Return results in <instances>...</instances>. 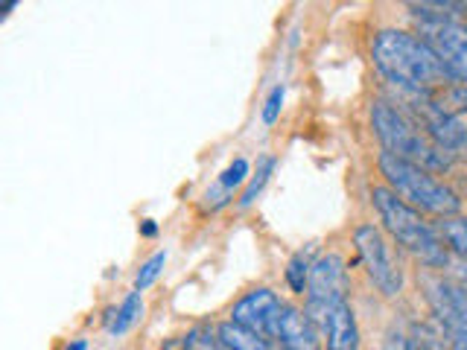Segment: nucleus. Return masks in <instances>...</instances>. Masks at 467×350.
<instances>
[{"label": "nucleus", "instance_id": "f257e3e1", "mask_svg": "<svg viewBox=\"0 0 467 350\" xmlns=\"http://www.w3.org/2000/svg\"><path fill=\"white\" fill-rule=\"evenodd\" d=\"M371 58L377 70L398 88V91L438 97L450 88L462 85L447 65L435 56L427 41L406 29H383L374 36Z\"/></svg>", "mask_w": 467, "mask_h": 350}, {"label": "nucleus", "instance_id": "f03ea898", "mask_svg": "<svg viewBox=\"0 0 467 350\" xmlns=\"http://www.w3.org/2000/svg\"><path fill=\"white\" fill-rule=\"evenodd\" d=\"M371 201H374L379 222H383V228L391 233V240L400 248H406L409 254L418 257L423 266H430V269L447 266V260H450L447 245L438 240L435 228L420 216V211L409 208V204L400 196H394L389 187H374Z\"/></svg>", "mask_w": 467, "mask_h": 350}, {"label": "nucleus", "instance_id": "7ed1b4c3", "mask_svg": "<svg viewBox=\"0 0 467 350\" xmlns=\"http://www.w3.org/2000/svg\"><path fill=\"white\" fill-rule=\"evenodd\" d=\"M379 175L386 179L389 190L394 196H400L409 208L415 211H427L435 216H456L462 211V201L452 190L438 181L430 170H420L415 164H409L403 158H394L389 152H379L377 158Z\"/></svg>", "mask_w": 467, "mask_h": 350}, {"label": "nucleus", "instance_id": "20e7f679", "mask_svg": "<svg viewBox=\"0 0 467 350\" xmlns=\"http://www.w3.org/2000/svg\"><path fill=\"white\" fill-rule=\"evenodd\" d=\"M371 126H374V135H377L379 146H383V152H389L394 158H403L409 164L430 170V172L452 167V160L444 152H438L435 146L409 123V117L400 108H394V102H389V99L374 102Z\"/></svg>", "mask_w": 467, "mask_h": 350}, {"label": "nucleus", "instance_id": "39448f33", "mask_svg": "<svg viewBox=\"0 0 467 350\" xmlns=\"http://www.w3.org/2000/svg\"><path fill=\"white\" fill-rule=\"evenodd\" d=\"M398 106L409 117L423 138H427L438 152H444L450 160L467 158V129L456 114H450L441 102L430 94L398 91Z\"/></svg>", "mask_w": 467, "mask_h": 350}, {"label": "nucleus", "instance_id": "423d86ee", "mask_svg": "<svg viewBox=\"0 0 467 350\" xmlns=\"http://www.w3.org/2000/svg\"><path fill=\"white\" fill-rule=\"evenodd\" d=\"M357 252L365 272H368L371 283L383 292L386 298H394L403 292V266L400 260L391 254V245L383 237V231L374 225H359L354 233Z\"/></svg>", "mask_w": 467, "mask_h": 350}, {"label": "nucleus", "instance_id": "0eeeda50", "mask_svg": "<svg viewBox=\"0 0 467 350\" xmlns=\"http://www.w3.org/2000/svg\"><path fill=\"white\" fill-rule=\"evenodd\" d=\"M427 301L441 324L450 350H467V286L444 277L427 281Z\"/></svg>", "mask_w": 467, "mask_h": 350}, {"label": "nucleus", "instance_id": "6e6552de", "mask_svg": "<svg viewBox=\"0 0 467 350\" xmlns=\"http://www.w3.org/2000/svg\"><path fill=\"white\" fill-rule=\"evenodd\" d=\"M348 269L345 260L339 254H325L313 262L310 269V281H306V315L313 318V324L318 315L327 310V306L348 301Z\"/></svg>", "mask_w": 467, "mask_h": 350}, {"label": "nucleus", "instance_id": "1a4fd4ad", "mask_svg": "<svg viewBox=\"0 0 467 350\" xmlns=\"http://www.w3.org/2000/svg\"><path fill=\"white\" fill-rule=\"evenodd\" d=\"M420 36L452 77L467 85V24L456 18H423Z\"/></svg>", "mask_w": 467, "mask_h": 350}, {"label": "nucleus", "instance_id": "9d476101", "mask_svg": "<svg viewBox=\"0 0 467 350\" xmlns=\"http://www.w3.org/2000/svg\"><path fill=\"white\" fill-rule=\"evenodd\" d=\"M281 306H284V301L277 298L272 289L260 286V289H252L248 295H243L237 304L231 306V321L263 335V339L269 342L272 330H275V321H277V315H281Z\"/></svg>", "mask_w": 467, "mask_h": 350}, {"label": "nucleus", "instance_id": "9b49d317", "mask_svg": "<svg viewBox=\"0 0 467 350\" xmlns=\"http://www.w3.org/2000/svg\"><path fill=\"white\" fill-rule=\"evenodd\" d=\"M272 339L284 350H321L318 327L313 324V318L304 310H298V306H289V304L281 306V315L275 321Z\"/></svg>", "mask_w": 467, "mask_h": 350}, {"label": "nucleus", "instance_id": "f8f14e48", "mask_svg": "<svg viewBox=\"0 0 467 350\" xmlns=\"http://www.w3.org/2000/svg\"><path fill=\"white\" fill-rule=\"evenodd\" d=\"M316 327H321V333H325L327 350H357L359 347L357 313L348 301L327 306V310L318 315Z\"/></svg>", "mask_w": 467, "mask_h": 350}, {"label": "nucleus", "instance_id": "ddd939ff", "mask_svg": "<svg viewBox=\"0 0 467 350\" xmlns=\"http://www.w3.org/2000/svg\"><path fill=\"white\" fill-rule=\"evenodd\" d=\"M216 339L228 350H272V345L263 339V335L234 324V321H223V324L216 327Z\"/></svg>", "mask_w": 467, "mask_h": 350}, {"label": "nucleus", "instance_id": "4468645a", "mask_svg": "<svg viewBox=\"0 0 467 350\" xmlns=\"http://www.w3.org/2000/svg\"><path fill=\"white\" fill-rule=\"evenodd\" d=\"M438 240L447 242V248H452L456 254L467 257V219L459 216H444L435 228Z\"/></svg>", "mask_w": 467, "mask_h": 350}, {"label": "nucleus", "instance_id": "2eb2a0df", "mask_svg": "<svg viewBox=\"0 0 467 350\" xmlns=\"http://www.w3.org/2000/svg\"><path fill=\"white\" fill-rule=\"evenodd\" d=\"M310 269H313V257L310 252H298L292 254V260L286 262V283L296 295H304L306 292V281H310Z\"/></svg>", "mask_w": 467, "mask_h": 350}, {"label": "nucleus", "instance_id": "dca6fc26", "mask_svg": "<svg viewBox=\"0 0 467 350\" xmlns=\"http://www.w3.org/2000/svg\"><path fill=\"white\" fill-rule=\"evenodd\" d=\"M272 170H275V158H272V155H263V158H260V164H257V175H254L252 181H248L245 193H243V199H240V208H248V204H252V201L263 193V187H266Z\"/></svg>", "mask_w": 467, "mask_h": 350}, {"label": "nucleus", "instance_id": "f3484780", "mask_svg": "<svg viewBox=\"0 0 467 350\" xmlns=\"http://www.w3.org/2000/svg\"><path fill=\"white\" fill-rule=\"evenodd\" d=\"M140 315V292H129V298L123 301V306L117 310V318L111 321V333L114 335H120V333H126L131 324H135V318Z\"/></svg>", "mask_w": 467, "mask_h": 350}, {"label": "nucleus", "instance_id": "a211bd4d", "mask_svg": "<svg viewBox=\"0 0 467 350\" xmlns=\"http://www.w3.org/2000/svg\"><path fill=\"white\" fill-rule=\"evenodd\" d=\"M164 262H167V254L164 252H158L152 260H146L138 277H135V292H143V289H150L155 283V277L161 274V269H164Z\"/></svg>", "mask_w": 467, "mask_h": 350}, {"label": "nucleus", "instance_id": "6ab92c4d", "mask_svg": "<svg viewBox=\"0 0 467 350\" xmlns=\"http://www.w3.org/2000/svg\"><path fill=\"white\" fill-rule=\"evenodd\" d=\"M383 350H420L415 333H409L403 327H391L386 333V342H383Z\"/></svg>", "mask_w": 467, "mask_h": 350}, {"label": "nucleus", "instance_id": "aec40b11", "mask_svg": "<svg viewBox=\"0 0 467 350\" xmlns=\"http://www.w3.org/2000/svg\"><path fill=\"white\" fill-rule=\"evenodd\" d=\"M245 179H248V160H245V158H237V160H234V164L223 172V179H219V187L228 190V193H231V190H234V187H240Z\"/></svg>", "mask_w": 467, "mask_h": 350}, {"label": "nucleus", "instance_id": "412c9836", "mask_svg": "<svg viewBox=\"0 0 467 350\" xmlns=\"http://www.w3.org/2000/svg\"><path fill=\"white\" fill-rule=\"evenodd\" d=\"M281 106H284V85H277L275 91L269 94L266 106H263V123L272 126L277 120V114H281Z\"/></svg>", "mask_w": 467, "mask_h": 350}, {"label": "nucleus", "instance_id": "4be33fe9", "mask_svg": "<svg viewBox=\"0 0 467 350\" xmlns=\"http://www.w3.org/2000/svg\"><path fill=\"white\" fill-rule=\"evenodd\" d=\"M193 350H228V347H223L219 345V339L216 335H211V333H193Z\"/></svg>", "mask_w": 467, "mask_h": 350}, {"label": "nucleus", "instance_id": "5701e85b", "mask_svg": "<svg viewBox=\"0 0 467 350\" xmlns=\"http://www.w3.org/2000/svg\"><path fill=\"white\" fill-rule=\"evenodd\" d=\"M161 350H193V333H190V335H175V339L161 345Z\"/></svg>", "mask_w": 467, "mask_h": 350}, {"label": "nucleus", "instance_id": "b1692460", "mask_svg": "<svg viewBox=\"0 0 467 350\" xmlns=\"http://www.w3.org/2000/svg\"><path fill=\"white\" fill-rule=\"evenodd\" d=\"M85 347H88V345H85L82 339H77V342H70V345H67L65 350H85Z\"/></svg>", "mask_w": 467, "mask_h": 350}, {"label": "nucleus", "instance_id": "393cba45", "mask_svg": "<svg viewBox=\"0 0 467 350\" xmlns=\"http://www.w3.org/2000/svg\"><path fill=\"white\" fill-rule=\"evenodd\" d=\"M143 233H146V237H152V233H155V225H152V222H146V225H143Z\"/></svg>", "mask_w": 467, "mask_h": 350}, {"label": "nucleus", "instance_id": "a878e982", "mask_svg": "<svg viewBox=\"0 0 467 350\" xmlns=\"http://www.w3.org/2000/svg\"><path fill=\"white\" fill-rule=\"evenodd\" d=\"M6 9H12V4H0V18H4V12Z\"/></svg>", "mask_w": 467, "mask_h": 350}, {"label": "nucleus", "instance_id": "bb28decb", "mask_svg": "<svg viewBox=\"0 0 467 350\" xmlns=\"http://www.w3.org/2000/svg\"><path fill=\"white\" fill-rule=\"evenodd\" d=\"M272 350H284V347H272Z\"/></svg>", "mask_w": 467, "mask_h": 350}]
</instances>
